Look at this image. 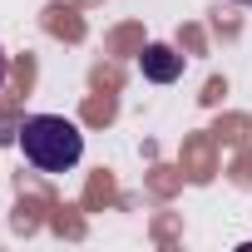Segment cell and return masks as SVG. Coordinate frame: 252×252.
I'll return each instance as SVG.
<instances>
[{"label":"cell","instance_id":"6da1fadb","mask_svg":"<svg viewBox=\"0 0 252 252\" xmlns=\"http://www.w3.org/2000/svg\"><path fill=\"white\" fill-rule=\"evenodd\" d=\"M15 139H20V154H25L40 173H64V168H74L79 154H84L79 124H69L64 114H25Z\"/></svg>","mask_w":252,"mask_h":252},{"label":"cell","instance_id":"7a4b0ae2","mask_svg":"<svg viewBox=\"0 0 252 252\" xmlns=\"http://www.w3.org/2000/svg\"><path fill=\"white\" fill-rule=\"evenodd\" d=\"M139 69H144V79H154V84H173V79L183 74V55L168 50V45H149V50L139 55Z\"/></svg>","mask_w":252,"mask_h":252},{"label":"cell","instance_id":"3957f363","mask_svg":"<svg viewBox=\"0 0 252 252\" xmlns=\"http://www.w3.org/2000/svg\"><path fill=\"white\" fill-rule=\"evenodd\" d=\"M5 74H10V55L0 50V84H5Z\"/></svg>","mask_w":252,"mask_h":252},{"label":"cell","instance_id":"277c9868","mask_svg":"<svg viewBox=\"0 0 252 252\" xmlns=\"http://www.w3.org/2000/svg\"><path fill=\"white\" fill-rule=\"evenodd\" d=\"M237 5H252V0H237Z\"/></svg>","mask_w":252,"mask_h":252}]
</instances>
